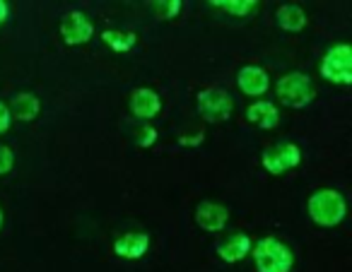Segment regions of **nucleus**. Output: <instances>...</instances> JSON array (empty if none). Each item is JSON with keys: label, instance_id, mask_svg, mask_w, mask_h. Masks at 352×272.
<instances>
[{"label": "nucleus", "instance_id": "nucleus-24", "mask_svg": "<svg viewBox=\"0 0 352 272\" xmlns=\"http://www.w3.org/2000/svg\"><path fill=\"white\" fill-rule=\"evenodd\" d=\"M3 224H6V212H3V207H0V229H3Z\"/></svg>", "mask_w": 352, "mask_h": 272}, {"label": "nucleus", "instance_id": "nucleus-8", "mask_svg": "<svg viewBox=\"0 0 352 272\" xmlns=\"http://www.w3.org/2000/svg\"><path fill=\"white\" fill-rule=\"evenodd\" d=\"M113 256L121 260H140L150 251V234L147 231H126L113 238Z\"/></svg>", "mask_w": 352, "mask_h": 272}, {"label": "nucleus", "instance_id": "nucleus-3", "mask_svg": "<svg viewBox=\"0 0 352 272\" xmlns=\"http://www.w3.org/2000/svg\"><path fill=\"white\" fill-rule=\"evenodd\" d=\"M275 97L287 109H307L316 99V87H314V80L307 73L292 70L275 82Z\"/></svg>", "mask_w": 352, "mask_h": 272}, {"label": "nucleus", "instance_id": "nucleus-6", "mask_svg": "<svg viewBox=\"0 0 352 272\" xmlns=\"http://www.w3.org/2000/svg\"><path fill=\"white\" fill-rule=\"evenodd\" d=\"M299 164H302V147L294 142H278V145H268L261 152V166L270 176H283L297 169Z\"/></svg>", "mask_w": 352, "mask_h": 272}, {"label": "nucleus", "instance_id": "nucleus-23", "mask_svg": "<svg viewBox=\"0 0 352 272\" xmlns=\"http://www.w3.org/2000/svg\"><path fill=\"white\" fill-rule=\"evenodd\" d=\"M8 17H10V5H8L6 0H0V27L6 25Z\"/></svg>", "mask_w": 352, "mask_h": 272}, {"label": "nucleus", "instance_id": "nucleus-14", "mask_svg": "<svg viewBox=\"0 0 352 272\" xmlns=\"http://www.w3.org/2000/svg\"><path fill=\"white\" fill-rule=\"evenodd\" d=\"M8 109H10L12 118H17V121H22V123H32L41 113V102L34 92H17L15 97L10 99Z\"/></svg>", "mask_w": 352, "mask_h": 272}, {"label": "nucleus", "instance_id": "nucleus-16", "mask_svg": "<svg viewBox=\"0 0 352 272\" xmlns=\"http://www.w3.org/2000/svg\"><path fill=\"white\" fill-rule=\"evenodd\" d=\"M102 41L109 46V51L113 54H131L138 44L135 32H121V30H104Z\"/></svg>", "mask_w": 352, "mask_h": 272}, {"label": "nucleus", "instance_id": "nucleus-21", "mask_svg": "<svg viewBox=\"0 0 352 272\" xmlns=\"http://www.w3.org/2000/svg\"><path fill=\"white\" fill-rule=\"evenodd\" d=\"M179 147H201L206 142V133L198 131V133H191V135H179Z\"/></svg>", "mask_w": 352, "mask_h": 272}, {"label": "nucleus", "instance_id": "nucleus-20", "mask_svg": "<svg viewBox=\"0 0 352 272\" xmlns=\"http://www.w3.org/2000/svg\"><path fill=\"white\" fill-rule=\"evenodd\" d=\"M15 169V152L8 145H0V176L10 174Z\"/></svg>", "mask_w": 352, "mask_h": 272}, {"label": "nucleus", "instance_id": "nucleus-18", "mask_svg": "<svg viewBox=\"0 0 352 272\" xmlns=\"http://www.w3.org/2000/svg\"><path fill=\"white\" fill-rule=\"evenodd\" d=\"M150 8L160 20H174L182 12L184 3L182 0H155V3H150Z\"/></svg>", "mask_w": 352, "mask_h": 272}, {"label": "nucleus", "instance_id": "nucleus-13", "mask_svg": "<svg viewBox=\"0 0 352 272\" xmlns=\"http://www.w3.org/2000/svg\"><path fill=\"white\" fill-rule=\"evenodd\" d=\"M246 121L261 131H275L280 126V109L273 102H251L246 106Z\"/></svg>", "mask_w": 352, "mask_h": 272}, {"label": "nucleus", "instance_id": "nucleus-4", "mask_svg": "<svg viewBox=\"0 0 352 272\" xmlns=\"http://www.w3.org/2000/svg\"><path fill=\"white\" fill-rule=\"evenodd\" d=\"M318 73L326 82L347 87L352 84V46L350 44H333L323 54Z\"/></svg>", "mask_w": 352, "mask_h": 272}, {"label": "nucleus", "instance_id": "nucleus-19", "mask_svg": "<svg viewBox=\"0 0 352 272\" xmlns=\"http://www.w3.org/2000/svg\"><path fill=\"white\" fill-rule=\"evenodd\" d=\"M157 140H160V131H157L152 123H142V126L135 131V145L140 147V150H150V147H155Z\"/></svg>", "mask_w": 352, "mask_h": 272}, {"label": "nucleus", "instance_id": "nucleus-12", "mask_svg": "<svg viewBox=\"0 0 352 272\" xmlns=\"http://www.w3.org/2000/svg\"><path fill=\"white\" fill-rule=\"evenodd\" d=\"M236 84H239L241 94L256 99L263 97L265 92L270 89V75L265 68L261 65H244V68L236 73Z\"/></svg>", "mask_w": 352, "mask_h": 272}, {"label": "nucleus", "instance_id": "nucleus-15", "mask_svg": "<svg viewBox=\"0 0 352 272\" xmlns=\"http://www.w3.org/2000/svg\"><path fill=\"white\" fill-rule=\"evenodd\" d=\"M275 20H278V27L283 32H289V34H299V32L307 30L309 17H307V12H304L299 5H280Z\"/></svg>", "mask_w": 352, "mask_h": 272}, {"label": "nucleus", "instance_id": "nucleus-2", "mask_svg": "<svg viewBox=\"0 0 352 272\" xmlns=\"http://www.w3.org/2000/svg\"><path fill=\"white\" fill-rule=\"evenodd\" d=\"M251 258L258 272H292L294 251L278 236H263L254 243Z\"/></svg>", "mask_w": 352, "mask_h": 272}, {"label": "nucleus", "instance_id": "nucleus-10", "mask_svg": "<svg viewBox=\"0 0 352 272\" xmlns=\"http://www.w3.org/2000/svg\"><path fill=\"white\" fill-rule=\"evenodd\" d=\"M128 109H131L133 118L138 121H152V118L160 116L162 111V97L150 87H138L131 92V99H128Z\"/></svg>", "mask_w": 352, "mask_h": 272}, {"label": "nucleus", "instance_id": "nucleus-22", "mask_svg": "<svg viewBox=\"0 0 352 272\" xmlns=\"http://www.w3.org/2000/svg\"><path fill=\"white\" fill-rule=\"evenodd\" d=\"M12 128V116L10 109H8L6 102H0V135H6L8 131Z\"/></svg>", "mask_w": 352, "mask_h": 272}, {"label": "nucleus", "instance_id": "nucleus-9", "mask_svg": "<svg viewBox=\"0 0 352 272\" xmlns=\"http://www.w3.org/2000/svg\"><path fill=\"white\" fill-rule=\"evenodd\" d=\"M230 222V209L227 205L215 203V200H201L196 205V224L203 229V231L210 234H220L222 229Z\"/></svg>", "mask_w": 352, "mask_h": 272}, {"label": "nucleus", "instance_id": "nucleus-1", "mask_svg": "<svg viewBox=\"0 0 352 272\" xmlns=\"http://www.w3.org/2000/svg\"><path fill=\"white\" fill-rule=\"evenodd\" d=\"M307 214L316 227H323V229L338 227V224H342L347 217L345 195L336 188L314 190L307 200Z\"/></svg>", "mask_w": 352, "mask_h": 272}, {"label": "nucleus", "instance_id": "nucleus-17", "mask_svg": "<svg viewBox=\"0 0 352 272\" xmlns=\"http://www.w3.org/2000/svg\"><path fill=\"white\" fill-rule=\"evenodd\" d=\"M210 5L232 17H249L258 12V0H210Z\"/></svg>", "mask_w": 352, "mask_h": 272}, {"label": "nucleus", "instance_id": "nucleus-5", "mask_svg": "<svg viewBox=\"0 0 352 272\" xmlns=\"http://www.w3.org/2000/svg\"><path fill=\"white\" fill-rule=\"evenodd\" d=\"M198 113L208 123H225L234 113V99L222 87H206L196 97Z\"/></svg>", "mask_w": 352, "mask_h": 272}, {"label": "nucleus", "instance_id": "nucleus-11", "mask_svg": "<svg viewBox=\"0 0 352 272\" xmlns=\"http://www.w3.org/2000/svg\"><path fill=\"white\" fill-rule=\"evenodd\" d=\"M251 248H254V238L246 231H234L225 238V241L217 243V258L227 265H236V262L246 260L251 256Z\"/></svg>", "mask_w": 352, "mask_h": 272}, {"label": "nucleus", "instance_id": "nucleus-7", "mask_svg": "<svg viewBox=\"0 0 352 272\" xmlns=\"http://www.w3.org/2000/svg\"><path fill=\"white\" fill-rule=\"evenodd\" d=\"M60 36L68 46H82L89 44L94 36V25L85 12H68L60 20Z\"/></svg>", "mask_w": 352, "mask_h": 272}]
</instances>
